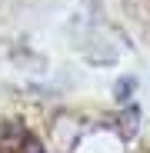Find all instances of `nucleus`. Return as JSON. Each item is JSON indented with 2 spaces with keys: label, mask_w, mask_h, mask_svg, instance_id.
I'll return each instance as SVG.
<instances>
[{
  "label": "nucleus",
  "mask_w": 150,
  "mask_h": 153,
  "mask_svg": "<svg viewBox=\"0 0 150 153\" xmlns=\"http://www.w3.org/2000/svg\"><path fill=\"white\" fill-rule=\"evenodd\" d=\"M0 153H43V143L20 120H7L0 123Z\"/></svg>",
  "instance_id": "nucleus-1"
}]
</instances>
